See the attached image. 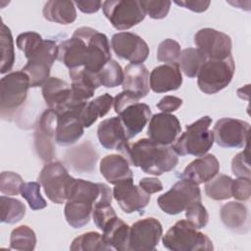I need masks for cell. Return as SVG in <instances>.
<instances>
[{
	"label": "cell",
	"mask_w": 251,
	"mask_h": 251,
	"mask_svg": "<svg viewBox=\"0 0 251 251\" xmlns=\"http://www.w3.org/2000/svg\"><path fill=\"white\" fill-rule=\"evenodd\" d=\"M145 13L154 20H161L167 17L172 2L171 1H156V0H144L141 1Z\"/></svg>",
	"instance_id": "43"
},
{
	"label": "cell",
	"mask_w": 251,
	"mask_h": 251,
	"mask_svg": "<svg viewBox=\"0 0 251 251\" xmlns=\"http://www.w3.org/2000/svg\"><path fill=\"white\" fill-rule=\"evenodd\" d=\"M100 173L111 184H118L126 179L133 178L129 163L123 155L111 154L105 156L100 162Z\"/></svg>",
	"instance_id": "26"
},
{
	"label": "cell",
	"mask_w": 251,
	"mask_h": 251,
	"mask_svg": "<svg viewBox=\"0 0 251 251\" xmlns=\"http://www.w3.org/2000/svg\"><path fill=\"white\" fill-rule=\"evenodd\" d=\"M100 144L108 150L122 152L128 145V136L119 117L102 121L97 128Z\"/></svg>",
	"instance_id": "20"
},
{
	"label": "cell",
	"mask_w": 251,
	"mask_h": 251,
	"mask_svg": "<svg viewBox=\"0 0 251 251\" xmlns=\"http://www.w3.org/2000/svg\"><path fill=\"white\" fill-rule=\"evenodd\" d=\"M95 75L99 84L107 88L119 86L124 81V71L120 64L113 59L108 61Z\"/></svg>",
	"instance_id": "34"
},
{
	"label": "cell",
	"mask_w": 251,
	"mask_h": 251,
	"mask_svg": "<svg viewBox=\"0 0 251 251\" xmlns=\"http://www.w3.org/2000/svg\"><path fill=\"white\" fill-rule=\"evenodd\" d=\"M149 84L156 93L178 89L182 84V75L177 63L164 64L154 68L149 76Z\"/></svg>",
	"instance_id": "21"
},
{
	"label": "cell",
	"mask_w": 251,
	"mask_h": 251,
	"mask_svg": "<svg viewBox=\"0 0 251 251\" xmlns=\"http://www.w3.org/2000/svg\"><path fill=\"white\" fill-rule=\"evenodd\" d=\"M1 222L15 224L20 222L25 215V206L20 200L12 197H0Z\"/></svg>",
	"instance_id": "36"
},
{
	"label": "cell",
	"mask_w": 251,
	"mask_h": 251,
	"mask_svg": "<svg viewBox=\"0 0 251 251\" xmlns=\"http://www.w3.org/2000/svg\"><path fill=\"white\" fill-rule=\"evenodd\" d=\"M250 125L242 120L223 118L213 128L214 141L225 148H242L249 141Z\"/></svg>",
	"instance_id": "12"
},
{
	"label": "cell",
	"mask_w": 251,
	"mask_h": 251,
	"mask_svg": "<svg viewBox=\"0 0 251 251\" xmlns=\"http://www.w3.org/2000/svg\"><path fill=\"white\" fill-rule=\"evenodd\" d=\"M0 113L3 120H11L25 103L30 87L29 77L22 70L7 74L1 78Z\"/></svg>",
	"instance_id": "6"
},
{
	"label": "cell",
	"mask_w": 251,
	"mask_h": 251,
	"mask_svg": "<svg viewBox=\"0 0 251 251\" xmlns=\"http://www.w3.org/2000/svg\"><path fill=\"white\" fill-rule=\"evenodd\" d=\"M102 10L105 17L118 30L131 28L141 23L146 16L141 1L137 0L104 1Z\"/></svg>",
	"instance_id": "9"
},
{
	"label": "cell",
	"mask_w": 251,
	"mask_h": 251,
	"mask_svg": "<svg viewBox=\"0 0 251 251\" xmlns=\"http://www.w3.org/2000/svg\"><path fill=\"white\" fill-rule=\"evenodd\" d=\"M212 119L204 116L196 122L187 125L186 129L171 146L176 155H192L201 157L205 155L214 144L213 130L210 129Z\"/></svg>",
	"instance_id": "4"
},
{
	"label": "cell",
	"mask_w": 251,
	"mask_h": 251,
	"mask_svg": "<svg viewBox=\"0 0 251 251\" xmlns=\"http://www.w3.org/2000/svg\"><path fill=\"white\" fill-rule=\"evenodd\" d=\"M0 46H1V68L0 73L6 74L12 70L15 63L14 41L10 28L1 24L0 28Z\"/></svg>",
	"instance_id": "32"
},
{
	"label": "cell",
	"mask_w": 251,
	"mask_h": 251,
	"mask_svg": "<svg viewBox=\"0 0 251 251\" xmlns=\"http://www.w3.org/2000/svg\"><path fill=\"white\" fill-rule=\"evenodd\" d=\"M73 176L59 161H51L44 165L38 176V182L44 189L48 199L56 204L67 201V193Z\"/></svg>",
	"instance_id": "10"
},
{
	"label": "cell",
	"mask_w": 251,
	"mask_h": 251,
	"mask_svg": "<svg viewBox=\"0 0 251 251\" xmlns=\"http://www.w3.org/2000/svg\"><path fill=\"white\" fill-rule=\"evenodd\" d=\"M139 98L137 96H135L133 93L123 90L121 93H119L115 98H114V110L117 114H119L124 108H126V106L132 104V103H136L138 102Z\"/></svg>",
	"instance_id": "47"
},
{
	"label": "cell",
	"mask_w": 251,
	"mask_h": 251,
	"mask_svg": "<svg viewBox=\"0 0 251 251\" xmlns=\"http://www.w3.org/2000/svg\"><path fill=\"white\" fill-rule=\"evenodd\" d=\"M175 3L178 6H181L185 9H188L190 11L196 12V13H202L205 12L211 2L206 0H185V1H175Z\"/></svg>",
	"instance_id": "49"
},
{
	"label": "cell",
	"mask_w": 251,
	"mask_h": 251,
	"mask_svg": "<svg viewBox=\"0 0 251 251\" xmlns=\"http://www.w3.org/2000/svg\"><path fill=\"white\" fill-rule=\"evenodd\" d=\"M113 196L120 208L126 214L134 212L142 214L150 201V194L140 186L133 184V178H128L116 184L113 189Z\"/></svg>",
	"instance_id": "17"
},
{
	"label": "cell",
	"mask_w": 251,
	"mask_h": 251,
	"mask_svg": "<svg viewBox=\"0 0 251 251\" xmlns=\"http://www.w3.org/2000/svg\"><path fill=\"white\" fill-rule=\"evenodd\" d=\"M111 47L115 54L130 62V64H142L149 55L147 43L139 35L132 32H119L112 36Z\"/></svg>",
	"instance_id": "15"
},
{
	"label": "cell",
	"mask_w": 251,
	"mask_h": 251,
	"mask_svg": "<svg viewBox=\"0 0 251 251\" xmlns=\"http://www.w3.org/2000/svg\"><path fill=\"white\" fill-rule=\"evenodd\" d=\"M244 150L236 154L231 161V170L237 177L250 178V165H249V148L248 143L244 146Z\"/></svg>",
	"instance_id": "42"
},
{
	"label": "cell",
	"mask_w": 251,
	"mask_h": 251,
	"mask_svg": "<svg viewBox=\"0 0 251 251\" xmlns=\"http://www.w3.org/2000/svg\"><path fill=\"white\" fill-rule=\"evenodd\" d=\"M251 195V180L248 177L232 179L231 197L239 201H247Z\"/></svg>",
	"instance_id": "46"
},
{
	"label": "cell",
	"mask_w": 251,
	"mask_h": 251,
	"mask_svg": "<svg viewBox=\"0 0 251 251\" xmlns=\"http://www.w3.org/2000/svg\"><path fill=\"white\" fill-rule=\"evenodd\" d=\"M221 220L226 227L232 231L243 232L249 227V213L247 207L240 203L231 201L225 204L220 211Z\"/></svg>",
	"instance_id": "27"
},
{
	"label": "cell",
	"mask_w": 251,
	"mask_h": 251,
	"mask_svg": "<svg viewBox=\"0 0 251 251\" xmlns=\"http://www.w3.org/2000/svg\"><path fill=\"white\" fill-rule=\"evenodd\" d=\"M197 201H201L198 184L183 178L176 181L169 191L157 199L160 209L168 215H177L183 212L188 205Z\"/></svg>",
	"instance_id": "11"
},
{
	"label": "cell",
	"mask_w": 251,
	"mask_h": 251,
	"mask_svg": "<svg viewBox=\"0 0 251 251\" xmlns=\"http://www.w3.org/2000/svg\"><path fill=\"white\" fill-rule=\"evenodd\" d=\"M232 178L226 175H219L207 181L205 184L206 195L217 201L226 200L231 197Z\"/></svg>",
	"instance_id": "33"
},
{
	"label": "cell",
	"mask_w": 251,
	"mask_h": 251,
	"mask_svg": "<svg viewBox=\"0 0 251 251\" xmlns=\"http://www.w3.org/2000/svg\"><path fill=\"white\" fill-rule=\"evenodd\" d=\"M219 171L220 164L216 156L213 154H205L188 164L180 177L199 185L215 177Z\"/></svg>",
	"instance_id": "22"
},
{
	"label": "cell",
	"mask_w": 251,
	"mask_h": 251,
	"mask_svg": "<svg viewBox=\"0 0 251 251\" xmlns=\"http://www.w3.org/2000/svg\"><path fill=\"white\" fill-rule=\"evenodd\" d=\"M36 235L27 226H20L12 230L10 236V249L20 251H32L35 248Z\"/></svg>",
	"instance_id": "35"
},
{
	"label": "cell",
	"mask_w": 251,
	"mask_h": 251,
	"mask_svg": "<svg viewBox=\"0 0 251 251\" xmlns=\"http://www.w3.org/2000/svg\"><path fill=\"white\" fill-rule=\"evenodd\" d=\"M206 61V55L198 48H186L181 51L177 65L187 77L192 78L197 76Z\"/></svg>",
	"instance_id": "31"
},
{
	"label": "cell",
	"mask_w": 251,
	"mask_h": 251,
	"mask_svg": "<svg viewBox=\"0 0 251 251\" xmlns=\"http://www.w3.org/2000/svg\"><path fill=\"white\" fill-rule=\"evenodd\" d=\"M115 217H117V215L111 204H95L93 206L92 219L95 226L99 229L102 230L105 226Z\"/></svg>",
	"instance_id": "44"
},
{
	"label": "cell",
	"mask_w": 251,
	"mask_h": 251,
	"mask_svg": "<svg viewBox=\"0 0 251 251\" xmlns=\"http://www.w3.org/2000/svg\"><path fill=\"white\" fill-rule=\"evenodd\" d=\"M152 117L151 109L144 103H132L119 113V118L126 131L128 138L141 132Z\"/></svg>",
	"instance_id": "23"
},
{
	"label": "cell",
	"mask_w": 251,
	"mask_h": 251,
	"mask_svg": "<svg viewBox=\"0 0 251 251\" xmlns=\"http://www.w3.org/2000/svg\"><path fill=\"white\" fill-rule=\"evenodd\" d=\"M83 105L75 109L58 113L59 117L55 134V142L58 145H72L78 141V139L83 135L84 126L78 118L79 110L83 107Z\"/></svg>",
	"instance_id": "19"
},
{
	"label": "cell",
	"mask_w": 251,
	"mask_h": 251,
	"mask_svg": "<svg viewBox=\"0 0 251 251\" xmlns=\"http://www.w3.org/2000/svg\"><path fill=\"white\" fill-rule=\"evenodd\" d=\"M180 53L181 49L179 43L174 39L167 38L163 40L158 46L157 59L158 61L164 62L166 64L177 63Z\"/></svg>",
	"instance_id": "39"
},
{
	"label": "cell",
	"mask_w": 251,
	"mask_h": 251,
	"mask_svg": "<svg viewBox=\"0 0 251 251\" xmlns=\"http://www.w3.org/2000/svg\"><path fill=\"white\" fill-rule=\"evenodd\" d=\"M121 153L130 165L154 176L172 171L178 163V157L172 147L156 143L149 138L128 143Z\"/></svg>",
	"instance_id": "2"
},
{
	"label": "cell",
	"mask_w": 251,
	"mask_h": 251,
	"mask_svg": "<svg viewBox=\"0 0 251 251\" xmlns=\"http://www.w3.org/2000/svg\"><path fill=\"white\" fill-rule=\"evenodd\" d=\"M234 71L231 55L225 59H207L197 75L198 86L206 94H215L230 83Z\"/></svg>",
	"instance_id": "7"
},
{
	"label": "cell",
	"mask_w": 251,
	"mask_h": 251,
	"mask_svg": "<svg viewBox=\"0 0 251 251\" xmlns=\"http://www.w3.org/2000/svg\"><path fill=\"white\" fill-rule=\"evenodd\" d=\"M40 183L35 181L24 182L21 187V195L25 198L31 210H41L47 206L40 192Z\"/></svg>",
	"instance_id": "38"
},
{
	"label": "cell",
	"mask_w": 251,
	"mask_h": 251,
	"mask_svg": "<svg viewBox=\"0 0 251 251\" xmlns=\"http://www.w3.org/2000/svg\"><path fill=\"white\" fill-rule=\"evenodd\" d=\"M27 63L22 69L29 77L30 87H39L47 81L53 63L58 59V45L50 39L41 43L26 57Z\"/></svg>",
	"instance_id": "8"
},
{
	"label": "cell",
	"mask_w": 251,
	"mask_h": 251,
	"mask_svg": "<svg viewBox=\"0 0 251 251\" xmlns=\"http://www.w3.org/2000/svg\"><path fill=\"white\" fill-rule=\"evenodd\" d=\"M162 234L163 227L157 219L146 218L139 220L129 227L128 250H155Z\"/></svg>",
	"instance_id": "13"
},
{
	"label": "cell",
	"mask_w": 251,
	"mask_h": 251,
	"mask_svg": "<svg viewBox=\"0 0 251 251\" xmlns=\"http://www.w3.org/2000/svg\"><path fill=\"white\" fill-rule=\"evenodd\" d=\"M184 211L187 221H189L196 228L200 229L207 226L209 215L206 208L201 204V201L191 203Z\"/></svg>",
	"instance_id": "40"
},
{
	"label": "cell",
	"mask_w": 251,
	"mask_h": 251,
	"mask_svg": "<svg viewBox=\"0 0 251 251\" xmlns=\"http://www.w3.org/2000/svg\"><path fill=\"white\" fill-rule=\"evenodd\" d=\"M181 132V126L178 119L169 113H158L151 117L147 135L152 141L162 144H173Z\"/></svg>",
	"instance_id": "18"
},
{
	"label": "cell",
	"mask_w": 251,
	"mask_h": 251,
	"mask_svg": "<svg viewBox=\"0 0 251 251\" xmlns=\"http://www.w3.org/2000/svg\"><path fill=\"white\" fill-rule=\"evenodd\" d=\"M42 37L39 33L35 31H26L18 35L17 37V47L24 52L26 57L30 54L42 41Z\"/></svg>",
	"instance_id": "45"
},
{
	"label": "cell",
	"mask_w": 251,
	"mask_h": 251,
	"mask_svg": "<svg viewBox=\"0 0 251 251\" xmlns=\"http://www.w3.org/2000/svg\"><path fill=\"white\" fill-rule=\"evenodd\" d=\"M102 184L73 177L64 209L66 221L72 227L80 228L89 223L93 206L101 196Z\"/></svg>",
	"instance_id": "3"
},
{
	"label": "cell",
	"mask_w": 251,
	"mask_h": 251,
	"mask_svg": "<svg viewBox=\"0 0 251 251\" xmlns=\"http://www.w3.org/2000/svg\"><path fill=\"white\" fill-rule=\"evenodd\" d=\"M194 43L207 59H225L231 55V39L222 31L205 27L194 35Z\"/></svg>",
	"instance_id": "16"
},
{
	"label": "cell",
	"mask_w": 251,
	"mask_h": 251,
	"mask_svg": "<svg viewBox=\"0 0 251 251\" xmlns=\"http://www.w3.org/2000/svg\"><path fill=\"white\" fill-rule=\"evenodd\" d=\"M163 246L172 251H211L212 240L189 221L176 222L163 236Z\"/></svg>",
	"instance_id": "5"
},
{
	"label": "cell",
	"mask_w": 251,
	"mask_h": 251,
	"mask_svg": "<svg viewBox=\"0 0 251 251\" xmlns=\"http://www.w3.org/2000/svg\"><path fill=\"white\" fill-rule=\"evenodd\" d=\"M182 105V99L172 96V95H167L163 97L157 104V107L163 112V113H172L176 111L180 106Z\"/></svg>",
	"instance_id": "48"
},
{
	"label": "cell",
	"mask_w": 251,
	"mask_h": 251,
	"mask_svg": "<svg viewBox=\"0 0 251 251\" xmlns=\"http://www.w3.org/2000/svg\"><path fill=\"white\" fill-rule=\"evenodd\" d=\"M123 90L133 93L139 99L144 98L149 93V73L143 64H128L126 66Z\"/></svg>",
	"instance_id": "24"
},
{
	"label": "cell",
	"mask_w": 251,
	"mask_h": 251,
	"mask_svg": "<svg viewBox=\"0 0 251 251\" xmlns=\"http://www.w3.org/2000/svg\"><path fill=\"white\" fill-rule=\"evenodd\" d=\"M42 96L49 109L62 113L75 109L85 102H79L73 97L72 87L65 80L49 77L42 86Z\"/></svg>",
	"instance_id": "14"
},
{
	"label": "cell",
	"mask_w": 251,
	"mask_h": 251,
	"mask_svg": "<svg viewBox=\"0 0 251 251\" xmlns=\"http://www.w3.org/2000/svg\"><path fill=\"white\" fill-rule=\"evenodd\" d=\"M57 60L69 70L84 68L96 74L111 60L108 37L92 27H78L71 38L58 45Z\"/></svg>",
	"instance_id": "1"
},
{
	"label": "cell",
	"mask_w": 251,
	"mask_h": 251,
	"mask_svg": "<svg viewBox=\"0 0 251 251\" xmlns=\"http://www.w3.org/2000/svg\"><path fill=\"white\" fill-rule=\"evenodd\" d=\"M24 180L20 175L14 172H2L0 175V191L6 195H18Z\"/></svg>",
	"instance_id": "41"
},
{
	"label": "cell",
	"mask_w": 251,
	"mask_h": 251,
	"mask_svg": "<svg viewBox=\"0 0 251 251\" xmlns=\"http://www.w3.org/2000/svg\"><path fill=\"white\" fill-rule=\"evenodd\" d=\"M70 249L73 251H95V250H111L104 242L102 234L96 231H88L75 237Z\"/></svg>",
	"instance_id": "37"
},
{
	"label": "cell",
	"mask_w": 251,
	"mask_h": 251,
	"mask_svg": "<svg viewBox=\"0 0 251 251\" xmlns=\"http://www.w3.org/2000/svg\"><path fill=\"white\" fill-rule=\"evenodd\" d=\"M43 17L53 23L69 25L75 21L76 11L75 2L63 0L47 1L43 7Z\"/></svg>",
	"instance_id": "30"
},
{
	"label": "cell",
	"mask_w": 251,
	"mask_h": 251,
	"mask_svg": "<svg viewBox=\"0 0 251 251\" xmlns=\"http://www.w3.org/2000/svg\"><path fill=\"white\" fill-rule=\"evenodd\" d=\"M139 186L148 194H153L163 190V184L157 177H143L139 180Z\"/></svg>",
	"instance_id": "50"
},
{
	"label": "cell",
	"mask_w": 251,
	"mask_h": 251,
	"mask_svg": "<svg viewBox=\"0 0 251 251\" xmlns=\"http://www.w3.org/2000/svg\"><path fill=\"white\" fill-rule=\"evenodd\" d=\"M114 98L109 93H104L90 102H86L79 110L78 118L84 127L91 126L98 118H103L111 109Z\"/></svg>",
	"instance_id": "29"
},
{
	"label": "cell",
	"mask_w": 251,
	"mask_h": 251,
	"mask_svg": "<svg viewBox=\"0 0 251 251\" xmlns=\"http://www.w3.org/2000/svg\"><path fill=\"white\" fill-rule=\"evenodd\" d=\"M103 2L91 0V1H75V5L85 14H92L99 11V9L102 7Z\"/></svg>",
	"instance_id": "51"
},
{
	"label": "cell",
	"mask_w": 251,
	"mask_h": 251,
	"mask_svg": "<svg viewBox=\"0 0 251 251\" xmlns=\"http://www.w3.org/2000/svg\"><path fill=\"white\" fill-rule=\"evenodd\" d=\"M129 226L122 219L113 218L102 229L103 240L111 248L119 251L128 250Z\"/></svg>",
	"instance_id": "28"
},
{
	"label": "cell",
	"mask_w": 251,
	"mask_h": 251,
	"mask_svg": "<svg viewBox=\"0 0 251 251\" xmlns=\"http://www.w3.org/2000/svg\"><path fill=\"white\" fill-rule=\"evenodd\" d=\"M69 75L72 79L73 97L79 102H86L100 86L96 75L84 68L72 69L69 71Z\"/></svg>",
	"instance_id": "25"
}]
</instances>
